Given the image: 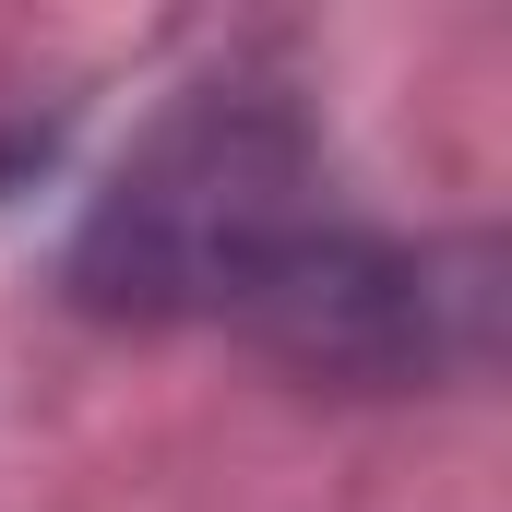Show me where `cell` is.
Here are the masks:
<instances>
[{
    "label": "cell",
    "mask_w": 512,
    "mask_h": 512,
    "mask_svg": "<svg viewBox=\"0 0 512 512\" xmlns=\"http://www.w3.org/2000/svg\"><path fill=\"white\" fill-rule=\"evenodd\" d=\"M322 227V167L286 108L262 96H203L120 167V191L96 203L72 286L131 322H179V310H251L262 274Z\"/></svg>",
    "instance_id": "obj_1"
},
{
    "label": "cell",
    "mask_w": 512,
    "mask_h": 512,
    "mask_svg": "<svg viewBox=\"0 0 512 512\" xmlns=\"http://www.w3.org/2000/svg\"><path fill=\"white\" fill-rule=\"evenodd\" d=\"M441 310H453V286H429L417 251L358 239V227L322 215L298 251L262 274V298L239 322L286 370H310V382H417L441 358Z\"/></svg>",
    "instance_id": "obj_2"
}]
</instances>
